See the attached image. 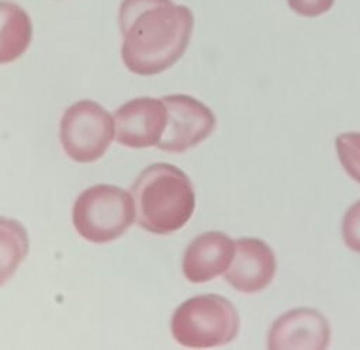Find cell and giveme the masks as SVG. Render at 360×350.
<instances>
[{
  "label": "cell",
  "instance_id": "1",
  "mask_svg": "<svg viewBox=\"0 0 360 350\" xmlns=\"http://www.w3.org/2000/svg\"><path fill=\"white\" fill-rule=\"evenodd\" d=\"M118 25L127 69L153 76L172 67L187 51L194 14L190 7L172 0H122Z\"/></svg>",
  "mask_w": 360,
  "mask_h": 350
},
{
  "label": "cell",
  "instance_id": "2",
  "mask_svg": "<svg viewBox=\"0 0 360 350\" xmlns=\"http://www.w3.org/2000/svg\"><path fill=\"white\" fill-rule=\"evenodd\" d=\"M136 223L148 232L167 235L183 228L193 216L195 193L188 176L174 164L145 167L132 186Z\"/></svg>",
  "mask_w": 360,
  "mask_h": 350
},
{
  "label": "cell",
  "instance_id": "3",
  "mask_svg": "<svg viewBox=\"0 0 360 350\" xmlns=\"http://www.w3.org/2000/svg\"><path fill=\"white\" fill-rule=\"evenodd\" d=\"M240 319L225 297L204 294L180 304L170 320L174 340L190 349H208L231 343L239 333Z\"/></svg>",
  "mask_w": 360,
  "mask_h": 350
},
{
  "label": "cell",
  "instance_id": "4",
  "mask_svg": "<svg viewBox=\"0 0 360 350\" xmlns=\"http://www.w3.org/2000/svg\"><path fill=\"white\" fill-rule=\"evenodd\" d=\"M136 216L134 197L112 184H96L79 194L72 208L77 233L93 243H107L122 236Z\"/></svg>",
  "mask_w": 360,
  "mask_h": 350
},
{
  "label": "cell",
  "instance_id": "5",
  "mask_svg": "<svg viewBox=\"0 0 360 350\" xmlns=\"http://www.w3.org/2000/svg\"><path fill=\"white\" fill-rule=\"evenodd\" d=\"M115 139L111 114L93 100H80L69 105L59 124V141L65 153L75 162L98 160Z\"/></svg>",
  "mask_w": 360,
  "mask_h": 350
},
{
  "label": "cell",
  "instance_id": "6",
  "mask_svg": "<svg viewBox=\"0 0 360 350\" xmlns=\"http://www.w3.org/2000/svg\"><path fill=\"white\" fill-rule=\"evenodd\" d=\"M162 100L167 108V125L158 143L160 150L186 152L214 132L215 114L202 101L188 94H169Z\"/></svg>",
  "mask_w": 360,
  "mask_h": 350
},
{
  "label": "cell",
  "instance_id": "7",
  "mask_svg": "<svg viewBox=\"0 0 360 350\" xmlns=\"http://www.w3.org/2000/svg\"><path fill=\"white\" fill-rule=\"evenodd\" d=\"M115 141L127 148L143 149L159 143L166 125L167 108L162 98L136 97L114 112Z\"/></svg>",
  "mask_w": 360,
  "mask_h": 350
},
{
  "label": "cell",
  "instance_id": "8",
  "mask_svg": "<svg viewBox=\"0 0 360 350\" xmlns=\"http://www.w3.org/2000/svg\"><path fill=\"white\" fill-rule=\"evenodd\" d=\"M330 323L326 316L308 306L292 308L277 316L269 330V349H328L330 344Z\"/></svg>",
  "mask_w": 360,
  "mask_h": 350
},
{
  "label": "cell",
  "instance_id": "9",
  "mask_svg": "<svg viewBox=\"0 0 360 350\" xmlns=\"http://www.w3.org/2000/svg\"><path fill=\"white\" fill-rule=\"evenodd\" d=\"M276 271V254L264 240L240 238L235 240L233 259L222 276L236 291L255 294L271 284Z\"/></svg>",
  "mask_w": 360,
  "mask_h": 350
},
{
  "label": "cell",
  "instance_id": "10",
  "mask_svg": "<svg viewBox=\"0 0 360 350\" xmlns=\"http://www.w3.org/2000/svg\"><path fill=\"white\" fill-rule=\"evenodd\" d=\"M235 254V240L219 231L195 236L186 247L181 270L190 283L201 284L224 274Z\"/></svg>",
  "mask_w": 360,
  "mask_h": 350
},
{
  "label": "cell",
  "instance_id": "11",
  "mask_svg": "<svg viewBox=\"0 0 360 350\" xmlns=\"http://www.w3.org/2000/svg\"><path fill=\"white\" fill-rule=\"evenodd\" d=\"M31 41L30 14L14 1L0 0V65L11 63L22 56Z\"/></svg>",
  "mask_w": 360,
  "mask_h": 350
},
{
  "label": "cell",
  "instance_id": "12",
  "mask_svg": "<svg viewBox=\"0 0 360 350\" xmlns=\"http://www.w3.org/2000/svg\"><path fill=\"white\" fill-rule=\"evenodd\" d=\"M30 239L15 219L0 216V287L8 281L28 254Z\"/></svg>",
  "mask_w": 360,
  "mask_h": 350
},
{
  "label": "cell",
  "instance_id": "13",
  "mask_svg": "<svg viewBox=\"0 0 360 350\" xmlns=\"http://www.w3.org/2000/svg\"><path fill=\"white\" fill-rule=\"evenodd\" d=\"M335 150L345 173L360 184V132L347 131L335 138Z\"/></svg>",
  "mask_w": 360,
  "mask_h": 350
},
{
  "label": "cell",
  "instance_id": "14",
  "mask_svg": "<svg viewBox=\"0 0 360 350\" xmlns=\"http://www.w3.org/2000/svg\"><path fill=\"white\" fill-rule=\"evenodd\" d=\"M342 239L347 249L360 253V200L354 201L342 218Z\"/></svg>",
  "mask_w": 360,
  "mask_h": 350
},
{
  "label": "cell",
  "instance_id": "15",
  "mask_svg": "<svg viewBox=\"0 0 360 350\" xmlns=\"http://www.w3.org/2000/svg\"><path fill=\"white\" fill-rule=\"evenodd\" d=\"M287 4L292 13L307 18H315L328 13L335 0H287Z\"/></svg>",
  "mask_w": 360,
  "mask_h": 350
}]
</instances>
